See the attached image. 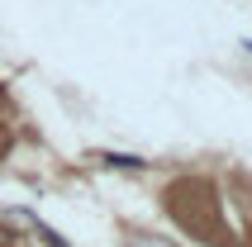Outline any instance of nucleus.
Listing matches in <instances>:
<instances>
[{
	"label": "nucleus",
	"instance_id": "f257e3e1",
	"mask_svg": "<svg viewBox=\"0 0 252 247\" xmlns=\"http://www.w3.org/2000/svg\"><path fill=\"white\" fill-rule=\"evenodd\" d=\"M248 53H252V43H248Z\"/></svg>",
	"mask_w": 252,
	"mask_h": 247
}]
</instances>
